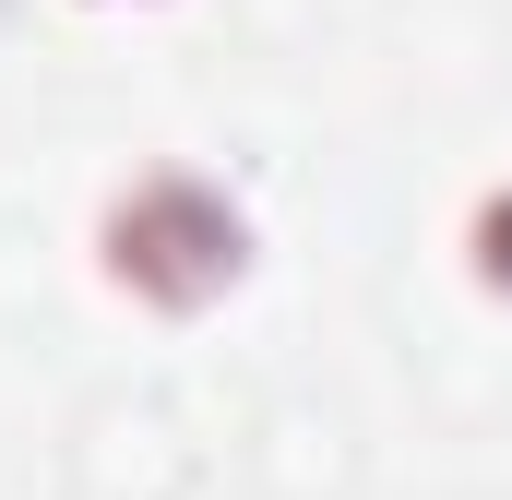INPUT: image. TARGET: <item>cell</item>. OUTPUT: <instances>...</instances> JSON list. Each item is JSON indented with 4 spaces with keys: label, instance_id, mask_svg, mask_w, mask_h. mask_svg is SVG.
<instances>
[{
    "label": "cell",
    "instance_id": "7a4b0ae2",
    "mask_svg": "<svg viewBox=\"0 0 512 500\" xmlns=\"http://www.w3.org/2000/svg\"><path fill=\"white\" fill-rule=\"evenodd\" d=\"M453 250H465V286L489 298V310H512V167L465 203V227H453Z\"/></svg>",
    "mask_w": 512,
    "mask_h": 500
},
{
    "label": "cell",
    "instance_id": "3957f363",
    "mask_svg": "<svg viewBox=\"0 0 512 500\" xmlns=\"http://www.w3.org/2000/svg\"><path fill=\"white\" fill-rule=\"evenodd\" d=\"M84 12H155V0H84Z\"/></svg>",
    "mask_w": 512,
    "mask_h": 500
},
{
    "label": "cell",
    "instance_id": "6da1fadb",
    "mask_svg": "<svg viewBox=\"0 0 512 500\" xmlns=\"http://www.w3.org/2000/svg\"><path fill=\"white\" fill-rule=\"evenodd\" d=\"M84 274H96L108 310L155 322V334H191V322H215V310L251 298L262 215H251V191H227L215 167L155 155V167H120V179L96 191V215H84Z\"/></svg>",
    "mask_w": 512,
    "mask_h": 500
}]
</instances>
